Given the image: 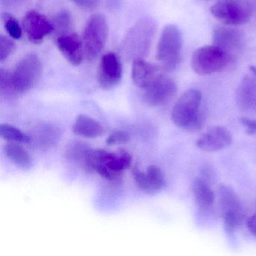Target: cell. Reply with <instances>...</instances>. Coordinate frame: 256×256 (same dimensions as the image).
I'll return each mask as SVG.
<instances>
[{"mask_svg": "<svg viewBox=\"0 0 256 256\" xmlns=\"http://www.w3.org/2000/svg\"><path fill=\"white\" fill-rule=\"evenodd\" d=\"M132 158L126 150L110 152L104 150L90 149L86 155L84 168L96 172L102 178L113 182L120 179L124 172L132 167Z\"/></svg>", "mask_w": 256, "mask_h": 256, "instance_id": "cell-1", "label": "cell"}, {"mask_svg": "<svg viewBox=\"0 0 256 256\" xmlns=\"http://www.w3.org/2000/svg\"><path fill=\"white\" fill-rule=\"evenodd\" d=\"M202 94L197 89H190L184 92L172 110L174 124L186 131L194 132L202 128L203 116L200 113Z\"/></svg>", "mask_w": 256, "mask_h": 256, "instance_id": "cell-2", "label": "cell"}, {"mask_svg": "<svg viewBox=\"0 0 256 256\" xmlns=\"http://www.w3.org/2000/svg\"><path fill=\"white\" fill-rule=\"evenodd\" d=\"M42 71V62L36 54L24 56L10 74V96L25 95L34 89L40 82Z\"/></svg>", "mask_w": 256, "mask_h": 256, "instance_id": "cell-3", "label": "cell"}, {"mask_svg": "<svg viewBox=\"0 0 256 256\" xmlns=\"http://www.w3.org/2000/svg\"><path fill=\"white\" fill-rule=\"evenodd\" d=\"M156 30V24L151 18H144L131 28L122 44L124 54L132 61L144 58L149 54Z\"/></svg>", "mask_w": 256, "mask_h": 256, "instance_id": "cell-4", "label": "cell"}, {"mask_svg": "<svg viewBox=\"0 0 256 256\" xmlns=\"http://www.w3.org/2000/svg\"><path fill=\"white\" fill-rule=\"evenodd\" d=\"M235 60L214 44L204 46L193 53L192 68L199 76H211L226 72L232 67Z\"/></svg>", "mask_w": 256, "mask_h": 256, "instance_id": "cell-5", "label": "cell"}, {"mask_svg": "<svg viewBox=\"0 0 256 256\" xmlns=\"http://www.w3.org/2000/svg\"><path fill=\"white\" fill-rule=\"evenodd\" d=\"M182 36L175 25H168L163 30L157 46V60L163 70L174 71L182 60Z\"/></svg>", "mask_w": 256, "mask_h": 256, "instance_id": "cell-6", "label": "cell"}, {"mask_svg": "<svg viewBox=\"0 0 256 256\" xmlns=\"http://www.w3.org/2000/svg\"><path fill=\"white\" fill-rule=\"evenodd\" d=\"M210 12L215 18L227 26H241L248 23L254 13L251 0H217Z\"/></svg>", "mask_w": 256, "mask_h": 256, "instance_id": "cell-7", "label": "cell"}, {"mask_svg": "<svg viewBox=\"0 0 256 256\" xmlns=\"http://www.w3.org/2000/svg\"><path fill=\"white\" fill-rule=\"evenodd\" d=\"M108 36L107 18L102 14L90 18L84 30L83 41L84 53L88 60L96 59L106 47Z\"/></svg>", "mask_w": 256, "mask_h": 256, "instance_id": "cell-8", "label": "cell"}, {"mask_svg": "<svg viewBox=\"0 0 256 256\" xmlns=\"http://www.w3.org/2000/svg\"><path fill=\"white\" fill-rule=\"evenodd\" d=\"M218 193L224 227L228 233H234L245 220L244 206L234 190L228 186H221Z\"/></svg>", "mask_w": 256, "mask_h": 256, "instance_id": "cell-9", "label": "cell"}, {"mask_svg": "<svg viewBox=\"0 0 256 256\" xmlns=\"http://www.w3.org/2000/svg\"><path fill=\"white\" fill-rule=\"evenodd\" d=\"M144 90L146 102L152 107H161L174 98L178 86L172 78L160 72Z\"/></svg>", "mask_w": 256, "mask_h": 256, "instance_id": "cell-10", "label": "cell"}, {"mask_svg": "<svg viewBox=\"0 0 256 256\" xmlns=\"http://www.w3.org/2000/svg\"><path fill=\"white\" fill-rule=\"evenodd\" d=\"M124 76L122 61L114 52L106 54L102 58L98 66L97 80L98 84L104 90L116 88Z\"/></svg>", "mask_w": 256, "mask_h": 256, "instance_id": "cell-11", "label": "cell"}, {"mask_svg": "<svg viewBox=\"0 0 256 256\" xmlns=\"http://www.w3.org/2000/svg\"><path fill=\"white\" fill-rule=\"evenodd\" d=\"M212 38L214 46L224 50L234 60L242 52L245 43L242 32L234 26L227 25L216 28Z\"/></svg>", "mask_w": 256, "mask_h": 256, "instance_id": "cell-12", "label": "cell"}, {"mask_svg": "<svg viewBox=\"0 0 256 256\" xmlns=\"http://www.w3.org/2000/svg\"><path fill=\"white\" fill-rule=\"evenodd\" d=\"M24 30L30 42L35 44H41L44 38L54 32L52 22L38 12H28L24 18Z\"/></svg>", "mask_w": 256, "mask_h": 256, "instance_id": "cell-13", "label": "cell"}, {"mask_svg": "<svg viewBox=\"0 0 256 256\" xmlns=\"http://www.w3.org/2000/svg\"><path fill=\"white\" fill-rule=\"evenodd\" d=\"M233 142V136L227 128L212 127L197 140V146L204 152H214L224 150Z\"/></svg>", "mask_w": 256, "mask_h": 256, "instance_id": "cell-14", "label": "cell"}, {"mask_svg": "<svg viewBox=\"0 0 256 256\" xmlns=\"http://www.w3.org/2000/svg\"><path fill=\"white\" fill-rule=\"evenodd\" d=\"M133 176L138 188L146 194H154L160 192L167 184L162 170L155 166H150L146 173L134 168Z\"/></svg>", "mask_w": 256, "mask_h": 256, "instance_id": "cell-15", "label": "cell"}, {"mask_svg": "<svg viewBox=\"0 0 256 256\" xmlns=\"http://www.w3.org/2000/svg\"><path fill=\"white\" fill-rule=\"evenodd\" d=\"M56 46L62 56L72 65H82L84 56L83 41L76 34H65L56 38Z\"/></svg>", "mask_w": 256, "mask_h": 256, "instance_id": "cell-16", "label": "cell"}, {"mask_svg": "<svg viewBox=\"0 0 256 256\" xmlns=\"http://www.w3.org/2000/svg\"><path fill=\"white\" fill-rule=\"evenodd\" d=\"M236 103L241 110L256 112V78L252 74L242 78L236 90Z\"/></svg>", "mask_w": 256, "mask_h": 256, "instance_id": "cell-17", "label": "cell"}, {"mask_svg": "<svg viewBox=\"0 0 256 256\" xmlns=\"http://www.w3.org/2000/svg\"><path fill=\"white\" fill-rule=\"evenodd\" d=\"M161 72L160 67L150 64L144 58L133 60L132 78L138 88L145 90Z\"/></svg>", "mask_w": 256, "mask_h": 256, "instance_id": "cell-18", "label": "cell"}, {"mask_svg": "<svg viewBox=\"0 0 256 256\" xmlns=\"http://www.w3.org/2000/svg\"><path fill=\"white\" fill-rule=\"evenodd\" d=\"M74 134L86 138H96L104 133L101 122L86 115H80L73 126Z\"/></svg>", "mask_w": 256, "mask_h": 256, "instance_id": "cell-19", "label": "cell"}, {"mask_svg": "<svg viewBox=\"0 0 256 256\" xmlns=\"http://www.w3.org/2000/svg\"><path fill=\"white\" fill-rule=\"evenodd\" d=\"M194 200L202 210L208 211L214 206L215 196L209 184L202 179L194 180L192 184Z\"/></svg>", "mask_w": 256, "mask_h": 256, "instance_id": "cell-20", "label": "cell"}, {"mask_svg": "<svg viewBox=\"0 0 256 256\" xmlns=\"http://www.w3.org/2000/svg\"><path fill=\"white\" fill-rule=\"evenodd\" d=\"M4 152L8 160L19 168L29 170L32 166V157L29 152L17 143H8L4 146Z\"/></svg>", "mask_w": 256, "mask_h": 256, "instance_id": "cell-21", "label": "cell"}, {"mask_svg": "<svg viewBox=\"0 0 256 256\" xmlns=\"http://www.w3.org/2000/svg\"><path fill=\"white\" fill-rule=\"evenodd\" d=\"M34 140L40 148L54 146L60 139L59 130L54 126L42 124L36 127L34 132Z\"/></svg>", "mask_w": 256, "mask_h": 256, "instance_id": "cell-22", "label": "cell"}, {"mask_svg": "<svg viewBox=\"0 0 256 256\" xmlns=\"http://www.w3.org/2000/svg\"><path fill=\"white\" fill-rule=\"evenodd\" d=\"M0 136L2 139L10 143L29 144L31 142L30 136L8 124L1 125Z\"/></svg>", "mask_w": 256, "mask_h": 256, "instance_id": "cell-23", "label": "cell"}, {"mask_svg": "<svg viewBox=\"0 0 256 256\" xmlns=\"http://www.w3.org/2000/svg\"><path fill=\"white\" fill-rule=\"evenodd\" d=\"M54 28V32L58 37L60 36L65 35V34H70L72 28V18L71 14L66 10L61 11L55 16L54 20H52Z\"/></svg>", "mask_w": 256, "mask_h": 256, "instance_id": "cell-24", "label": "cell"}, {"mask_svg": "<svg viewBox=\"0 0 256 256\" xmlns=\"http://www.w3.org/2000/svg\"><path fill=\"white\" fill-rule=\"evenodd\" d=\"M2 17L6 30L10 36L13 40H20L23 36V29L17 19L8 13H4Z\"/></svg>", "mask_w": 256, "mask_h": 256, "instance_id": "cell-25", "label": "cell"}, {"mask_svg": "<svg viewBox=\"0 0 256 256\" xmlns=\"http://www.w3.org/2000/svg\"><path fill=\"white\" fill-rule=\"evenodd\" d=\"M90 148L82 143L72 144L67 150L66 155L68 160L84 166L86 155Z\"/></svg>", "mask_w": 256, "mask_h": 256, "instance_id": "cell-26", "label": "cell"}, {"mask_svg": "<svg viewBox=\"0 0 256 256\" xmlns=\"http://www.w3.org/2000/svg\"><path fill=\"white\" fill-rule=\"evenodd\" d=\"M16 44L11 37L0 36V62L6 60L16 50Z\"/></svg>", "mask_w": 256, "mask_h": 256, "instance_id": "cell-27", "label": "cell"}, {"mask_svg": "<svg viewBox=\"0 0 256 256\" xmlns=\"http://www.w3.org/2000/svg\"><path fill=\"white\" fill-rule=\"evenodd\" d=\"M130 140V134L125 131H116L112 133L107 140L106 143L109 146L114 145L124 144Z\"/></svg>", "mask_w": 256, "mask_h": 256, "instance_id": "cell-28", "label": "cell"}, {"mask_svg": "<svg viewBox=\"0 0 256 256\" xmlns=\"http://www.w3.org/2000/svg\"><path fill=\"white\" fill-rule=\"evenodd\" d=\"M78 7L85 11H92L100 6L101 0H72Z\"/></svg>", "mask_w": 256, "mask_h": 256, "instance_id": "cell-29", "label": "cell"}, {"mask_svg": "<svg viewBox=\"0 0 256 256\" xmlns=\"http://www.w3.org/2000/svg\"><path fill=\"white\" fill-rule=\"evenodd\" d=\"M240 122L246 128V133L248 136L256 134V120L248 119V118H241Z\"/></svg>", "mask_w": 256, "mask_h": 256, "instance_id": "cell-30", "label": "cell"}, {"mask_svg": "<svg viewBox=\"0 0 256 256\" xmlns=\"http://www.w3.org/2000/svg\"><path fill=\"white\" fill-rule=\"evenodd\" d=\"M28 0H0L1 5L6 8H18L22 6Z\"/></svg>", "mask_w": 256, "mask_h": 256, "instance_id": "cell-31", "label": "cell"}, {"mask_svg": "<svg viewBox=\"0 0 256 256\" xmlns=\"http://www.w3.org/2000/svg\"><path fill=\"white\" fill-rule=\"evenodd\" d=\"M246 226L252 234L256 238V214L252 216L246 221Z\"/></svg>", "mask_w": 256, "mask_h": 256, "instance_id": "cell-32", "label": "cell"}, {"mask_svg": "<svg viewBox=\"0 0 256 256\" xmlns=\"http://www.w3.org/2000/svg\"><path fill=\"white\" fill-rule=\"evenodd\" d=\"M250 72H251L252 74L256 78V66H250Z\"/></svg>", "mask_w": 256, "mask_h": 256, "instance_id": "cell-33", "label": "cell"}, {"mask_svg": "<svg viewBox=\"0 0 256 256\" xmlns=\"http://www.w3.org/2000/svg\"><path fill=\"white\" fill-rule=\"evenodd\" d=\"M252 2V4H254V2H256V0H251Z\"/></svg>", "mask_w": 256, "mask_h": 256, "instance_id": "cell-34", "label": "cell"}]
</instances>
